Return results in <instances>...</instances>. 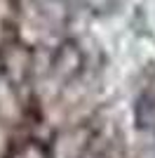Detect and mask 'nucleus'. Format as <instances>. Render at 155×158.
Returning a JSON list of instances; mask_svg holds the SVG:
<instances>
[{
  "label": "nucleus",
  "mask_w": 155,
  "mask_h": 158,
  "mask_svg": "<svg viewBox=\"0 0 155 158\" xmlns=\"http://www.w3.org/2000/svg\"><path fill=\"white\" fill-rule=\"evenodd\" d=\"M134 120L139 130H155V94H141L136 99Z\"/></svg>",
  "instance_id": "obj_1"
},
{
  "label": "nucleus",
  "mask_w": 155,
  "mask_h": 158,
  "mask_svg": "<svg viewBox=\"0 0 155 158\" xmlns=\"http://www.w3.org/2000/svg\"><path fill=\"white\" fill-rule=\"evenodd\" d=\"M35 5L47 21H64L68 12V0H35Z\"/></svg>",
  "instance_id": "obj_2"
},
{
  "label": "nucleus",
  "mask_w": 155,
  "mask_h": 158,
  "mask_svg": "<svg viewBox=\"0 0 155 158\" xmlns=\"http://www.w3.org/2000/svg\"><path fill=\"white\" fill-rule=\"evenodd\" d=\"M94 12H113L117 5V0H85Z\"/></svg>",
  "instance_id": "obj_3"
},
{
  "label": "nucleus",
  "mask_w": 155,
  "mask_h": 158,
  "mask_svg": "<svg viewBox=\"0 0 155 158\" xmlns=\"http://www.w3.org/2000/svg\"><path fill=\"white\" fill-rule=\"evenodd\" d=\"M143 158H155V146L150 149V151H146V156H143Z\"/></svg>",
  "instance_id": "obj_4"
},
{
  "label": "nucleus",
  "mask_w": 155,
  "mask_h": 158,
  "mask_svg": "<svg viewBox=\"0 0 155 158\" xmlns=\"http://www.w3.org/2000/svg\"><path fill=\"white\" fill-rule=\"evenodd\" d=\"M94 158H106V156H101V153H99V156H94Z\"/></svg>",
  "instance_id": "obj_5"
}]
</instances>
